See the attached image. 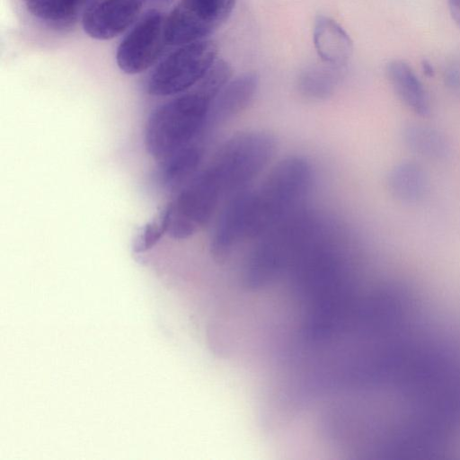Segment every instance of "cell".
Returning a JSON list of instances; mask_svg holds the SVG:
<instances>
[{"label": "cell", "mask_w": 460, "mask_h": 460, "mask_svg": "<svg viewBox=\"0 0 460 460\" xmlns=\"http://www.w3.org/2000/svg\"><path fill=\"white\" fill-rule=\"evenodd\" d=\"M386 75L395 94L412 112L426 116L430 111L429 94L412 68L404 61L387 65Z\"/></svg>", "instance_id": "obj_12"}, {"label": "cell", "mask_w": 460, "mask_h": 460, "mask_svg": "<svg viewBox=\"0 0 460 460\" xmlns=\"http://www.w3.org/2000/svg\"><path fill=\"white\" fill-rule=\"evenodd\" d=\"M445 81L448 87L460 90V63L452 62L445 70Z\"/></svg>", "instance_id": "obj_19"}, {"label": "cell", "mask_w": 460, "mask_h": 460, "mask_svg": "<svg viewBox=\"0 0 460 460\" xmlns=\"http://www.w3.org/2000/svg\"><path fill=\"white\" fill-rule=\"evenodd\" d=\"M164 20L157 10H150L137 22L118 47L116 60L128 75L150 67L160 55L164 40Z\"/></svg>", "instance_id": "obj_7"}, {"label": "cell", "mask_w": 460, "mask_h": 460, "mask_svg": "<svg viewBox=\"0 0 460 460\" xmlns=\"http://www.w3.org/2000/svg\"><path fill=\"white\" fill-rule=\"evenodd\" d=\"M157 1L166 3V2H170L171 0H157Z\"/></svg>", "instance_id": "obj_22"}, {"label": "cell", "mask_w": 460, "mask_h": 460, "mask_svg": "<svg viewBox=\"0 0 460 460\" xmlns=\"http://www.w3.org/2000/svg\"><path fill=\"white\" fill-rule=\"evenodd\" d=\"M146 0H93L82 16L91 38L106 40L124 31L137 18Z\"/></svg>", "instance_id": "obj_9"}, {"label": "cell", "mask_w": 460, "mask_h": 460, "mask_svg": "<svg viewBox=\"0 0 460 460\" xmlns=\"http://www.w3.org/2000/svg\"><path fill=\"white\" fill-rule=\"evenodd\" d=\"M93 0H25L28 10L37 18L54 27L73 24L85 12Z\"/></svg>", "instance_id": "obj_16"}, {"label": "cell", "mask_w": 460, "mask_h": 460, "mask_svg": "<svg viewBox=\"0 0 460 460\" xmlns=\"http://www.w3.org/2000/svg\"><path fill=\"white\" fill-rule=\"evenodd\" d=\"M447 5L452 19L460 28V0H447Z\"/></svg>", "instance_id": "obj_20"}, {"label": "cell", "mask_w": 460, "mask_h": 460, "mask_svg": "<svg viewBox=\"0 0 460 460\" xmlns=\"http://www.w3.org/2000/svg\"><path fill=\"white\" fill-rule=\"evenodd\" d=\"M258 87L254 73H244L230 79L215 97L208 117L207 130L225 124L244 110Z\"/></svg>", "instance_id": "obj_10"}, {"label": "cell", "mask_w": 460, "mask_h": 460, "mask_svg": "<svg viewBox=\"0 0 460 460\" xmlns=\"http://www.w3.org/2000/svg\"><path fill=\"white\" fill-rule=\"evenodd\" d=\"M324 67H311L298 78L300 93L310 100L320 101L331 96L339 82L338 67L325 65Z\"/></svg>", "instance_id": "obj_17"}, {"label": "cell", "mask_w": 460, "mask_h": 460, "mask_svg": "<svg viewBox=\"0 0 460 460\" xmlns=\"http://www.w3.org/2000/svg\"><path fill=\"white\" fill-rule=\"evenodd\" d=\"M236 0H181L164 20L165 43L182 46L207 40L229 18Z\"/></svg>", "instance_id": "obj_6"}, {"label": "cell", "mask_w": 460, "mask_h": 460, "mask_svg": "<svg viewBox=\"0 0 460 460\" xmlns=\"http://www.w3.org/2000/svg\"><path fill=\"white\" fill-rule=\"evenodd\" d=\"M313 40L315 51L323 64L341 68L349 60L353 41L346 31L333 19L320 15L314 24Z\"/></svg>", "instance_id": "obj_11"}, {"label": "cell", "mask_w": 460, "mask_h": 460, "mask_svg": "<svg viewBox=\"0 0 460 460\" xmlns=\"http://www.w3.org/2000/svg\"><path fill=\"white\" fill-rule=\"evenodd\" d=\"M402 139L411 152L429 160H444L451 153L446 136L429 126L410 123L402 130Z\"/></svg>", "instance_id": "obj_15"}, {"label": "cell", "mask_w": 460, "mask_h": 460, "mask_svg": "<svg viewBox=\"0 0 460 460\" xmlns=\"http://www.w3.org/2000/svg\"><path fill=\"white\" fill-rule=\"evenodd\" d=\"M217 46L203 40L180 46L164 58L150 75L146 89L154 96H170L197 85L217 59Z\"/></svg>", "instance_id": "obj_5"}, {"label": "cell", "mask_w": 460, "mask_h": 460, "mask_svg": "<svg viewBox=\"0 0 460 460\" xmlns=\"http://www.w3.org/2000/svg\"><path fill=\"white\" fill-rule=\"evenodd\" d=\"M224 199L223 191L208 166L197 172L166 207L168 235L175 240L192 236L209 222Z\"/></svg>", "instance_id": "obj_4"}, {"label": "cell", "mask_w": 460, "mask_h": 460, "mask_svg": "<svg viewBox=\"0 0 460 460\" xmlns=\"http://www.w3.org/2000/svg\"><path fill=\"white\" fill-rule=\"evenodd\" d=\"M312 182V168L299 156L274 166L262 184L251 190L249 241L255 240L299 208Z\"/></svg>", "instance_id": "obj_2"}, {"label": "cell", "mask_w": 460, "mask_h": 460, "mask_svg": "<svg viewBox=\"0 0 460 460\" xmlns=\"http://www.w3.org/2000/svg\"><path fill=\"white\" fill-rule=\"evenodd\" d=\"M423 68L427 74L431 75L433 73L432 66L427 62L423 63Z\"/></svg>", "instance_id": "obj_21"}, {"label": "cell", "mask_w": 460, "mask_h": 460, "mask_svg": "<svg viewBox=\"0 0 460 460\" xmlns=\"http://www.w3.org/2000/svg\"><path fill=\"white\" fill-rule=\"evenodd\" d=\"M231 66L217 60L197 86L157 107L145 128V146L150 155L163 161L198 140L207 131L211 104L231 79Z\"/></svg>", "instance_id": "obj_1"}, {"label": "cell", "mask_w": 460, "mask_h": 460, "mask_svg": "<svg viewBox=\"0 0 460 460\" xmlns=\"http://www.w3.org/2000/svg\"><path fill=\"white\" fill-rule=\"evenodd\" d=\"M168 210L165 208L155 219L142 226L133 241V251L142 252L155 246L168 230Z\"/></svg>", "instance_id": "obj_18"}, {"label": "cell", "mask_w": 460, "mask_h": 460, "mask_svg": "<svg viewBox=\"0 0 460 460\" xmlns=\"http://www.w3.org/2000/svg\"><path fill=\"white\" fill-rule=\"evenodd\" d=\"M250 190H243L230 198L220 213L210 241V254L222 265L245 241H249Z\"/></svg>", "instance_id": "obj_8"}, {"label": "cell", "mask_w": 460, "mask_h": 460, "mask_svg": "<svg viewBox=\"0 0 460 460\" xmlns=\"http://www.w3.org/2000/svg\"><path fill=\"white\" fill-rule=\"evenodd\" d=\"M276 150V139L268 132H243L227 139L208 165L226 199L243 190L263 170Z\"/></svg>", "instance_id": "obj_3"}, {"label": "cell", "mask_w": 460, "mask_h": 460, "mask_svg": "<svg viewBox=\"0 0 460 460\" xmlns=\"http://www.w3.org/2000/svg\"><path fill=\"white\" fill-rule=\"evenodd\" d=\"M203 154L202 144L196 140L163 160L160 170L162 183L170 189L182 187L197 173Z\"/></svg>", "instance_id": "obj_14"}, {"label": "cell", "mask_w": 460, "mask_h": 460, "mask_svg": "<svg viewBox=\"0 0 460 460\" xmlns=\"http://www.w3.org/2000/svg\"><path fill=\"white\" fill-rule=\"evenodd\" d=\"M387 186L396 199L412 204L420 201L426 196L429 180L420 164L405 161L394 165L389 172Z\"/></svg>", "instance_id": "obj_13"}]
</instances>
